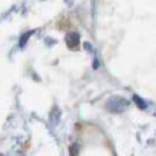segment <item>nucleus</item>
<instances>
[{
    "mask_svg": "<svg viewBox=\"0 0 156 156\" xmlns=\"http://www.w3.org/2000/svg\"><path fill=\"white\" fill-rule=\"evenodd\" d=\"M133 100L136 101V104H137V106H139L140 108H146V104L143 103V100H142L140 97H137V95H134V97H133Z\"/></svg>",
    "mask_w": 156,
    "mask_h": 156,
    "instance_id": "nucleus-3",
    "label": "nucleus"
},
{
    "mask_svg": "<svg viewBox=\"0 0 156 156\" xmlns=\"http://www.w3.org/2000/svg\"><path fill=\"white\" fill-rule=\"evenodd\" d=\"M30 34H32V32H28V34L25 35V36H23L22 39H20V46H23V45L26 44V41H28V38L29 36H30Z\"/></svg>",
    "mask_w": 156,
    "mask_h": 156,
    "instance_id": "nucleus-4",
    "label": "nucleus"
},
{
    "mask_svg": "<svg viewBox=\"0 0 156 156\" xmlns=\"http://www.w3.org/2000/svg\"><path fill=\"white\" fill-rule=\"evenodd\" d=\"M129 101L123 97H114V98H110L108 103H107V108L113 113H122L124 112V108H127Z\"/></svg>",
    "mask_w": 156,
    "mask_h": 156,
    "instance_id": "nucleus-1",
    "label": "nucleus"
},
{
    "mask_svg": "<svg viewBox=\"0 0 156 156\" xmlns=\"http://www.w3.org/2000/svg\"><path fill=\"white\" fill-rule=\"evenodd\" d=\"M67 44L71 46V48H75L77 45H80V35L77 32H71V34L67 35Z\"/></svg>",
    "mask_w": 156,
    "mask_h": 156,
    "instance_id": "nucleus-2",
    "label": "nucleus"
}]
</instances>
